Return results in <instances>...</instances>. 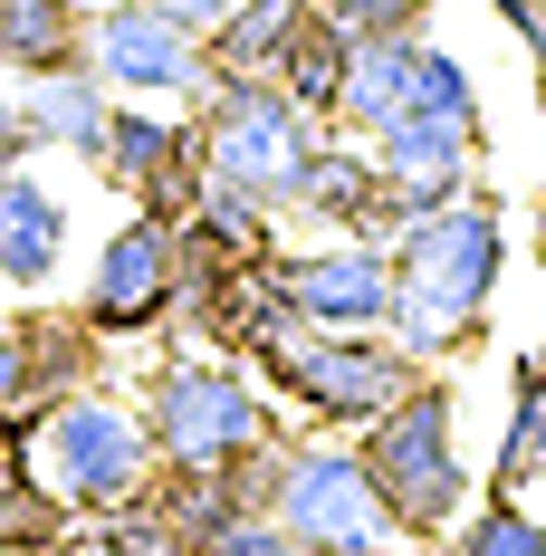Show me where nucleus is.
Here are the masks:
<instances>
[{"mask_svg":"<svg viewBox=\"0 0 546 556\" xmlns=\"http://www.w3.org/2000/svg\"><path fill=\"white\" fill-rule=\"evenodd\" d=\"M498 260H508V230H498V202H480V192L393 230V345L403 355L470 345L498 298Z\"/></svg>","mask_w":546,"mask_h":556,"instance_id":"obj_1","label":"nucleus"},{"mask_svg":"<svg viewBox=\"0 0 546 556\" xmlns=\"http://www.w3.org/2000/svg\"><path fill=\"white\" fill-rule=\"evenodd\" d=\"M154 470H164V460H154L144 413L115 403V393H97V384H77V393H58V403L29 413V480L58 490L67 508H87V518L144 500Z\"/></svg>","mask_w":546,"mask_h":556,"instance_id":"obj_2","label":"nucleus"},{"mask_svg":"<svg viewBox=\"0 0 546 556\" xmlns=\"http://www.w3.org/2000/svg\"><path fill=\"white\" fill-rule=\"evenodd\" d=\"M365 480H374L383 518H393V538H441L460 500H470V480H460V451H450V393L441 384H412L403 403H383L374 422H365Z\"/></svg>","mask_w":546,"mask_h":556,"instance_id":"obj_3","label":"nucleus"},{"mask_svg":"<svg viewBox=\"0 0 546 556\" xmlns=\"http://www.w3.org/2000/svg\"><path fill=\"white\" fill-rule=\"evenodd\" d=\"M192 135H202V173L259 192L269 212L297 202V182H307V164H317V125H307V106H297L278 77H212Z\"/></svg>","mask_w":546,"mask_h":556,"instance_id":"obj_4","label":"nucleus"},{"mask_svg":"<svg viewBox=\"0 0 546 556\" xmlns=\"http://www.w3.org/2000/svg\"><path fill=\"white\" fill-rule=\"evenodd\" d=\"M144 432H154L164 470H230V460L269 451V403L220 355H173L144 384Z\"/></svg>","mask_w":546,"mask_h":556,"instance_id":"obj_5","label":"nucleus"},{"mask_svg":"<svg viewBox=\"0 0 546 556\" xmlns=\"http://www.w3.org/2000/svg\"><path fill=\"white\" fill-rule=\"evenodd\" d=\"M269 518L288 538H307V556H374L383 538H393L365 460H355V451H327V442L269 460Z\"/></svg>","mask_w":546,"mask_h":556,"instance_id":"obj_6","label":"nucleus"},{"mask_svg":"<svg viewBox=\"0 0 546 556\" xmlns=\"http://www.w3.org/2000/svg\"><path fill=\"white\" fill-rule=\"evenodd\" d=\"M87 67L106 77V97H202V87H212L202 39L173 29L154 0H106V10H87Z\"/></svg>","mask_w":546,"mask_h":556,"instance_id":"obj_7","label":"nucleus"},{"mask_svg":"<svg viewBox=\"0 0 546 556\" xmlns=\"http://www.w3.org/2000/svg\"><path fill=\"white\" fill-rule=\"evenodd\" d=\"M269 288L288 317L317 336H374L393 327V250L383 240H335L317 260H269Z\"/></svg>","mask_w":546,"mask_h":556,"instance_id":"obj_8","label":"nucleus"},{"mask_svg":"<svg viewBox=\"0 0 546 556\" xmlns=\"http://www.w3.org/2000/svg\"><path fill=\"white\" fill-rule=\"evenodd\" d=\"M173 307H182V269H173V222L154 212H135V222L115 230L106 250H97V278H87V327L97 336H144L164 327Z\"/></svg>","mask_w":546,"mask_h":556,"instance_id":"obj_9","label":"nucleus"},{"mask_svg":"<svg viewBox=\"0 0 546 556\" xmlns=\"http://www.w3.org/2000/svg\"><path fill=\"white\" fill-rule=\"evenodd\" d=\"M97 173L125 182L154 222H182V212L202 202V135H192V125H164V115H144V106H115Z\"/></svg>","mask_w":546,"mask_h":556,"instance_id":"obj_10","label":"nucleus"},{"mask_svg":"<svg viewBox=\"0 0 546 556\" xmlns=\"http://www.w3.org/2000/svg\"><path fill=\"white\" fill-rule=\"evenodd\" d=\"M470 135H450V125H432V115H393V125H374V173H383V202H393V230H412L422 212H441V202H460L470 192Z\"/></svg>","mask_w":546,"mask_h":556,"instance_id":"obj_11","label":"nucleus"},{"mask_svg":"<svg viewBox=\"0 0 546 556\" xmlns=\"http://www.w3.org/2000/svg\"><path fill=\"white\" fill-rule=\"evenodd\" d=\"M58 260H67V202L20 164L0 182V288L39 298V288H58Z\"/></svg>","mask_w":546,"mask_h":556,"instance_id":"obj_12","label":"nucleus"},{"mask_svg":"<svg viewBox=\"0 0 546 556\" xmlns=\"http://www.w3.org/2000/svg\"><path fill=\"white\" fill-rule=\"evenodd\" d=\"M20 115H29V135L39 144H67V154H106V115H115V97H106V77L77 58V67H49V77H29L20 87Z\"/></svg>","mask_w":546,"mask_h":556,"instance_id":"obj_13","label":"nucleus"},{"mask_svg":"<svg viewBox=\"0 0 546 556\" xmlns=\"http://www.w3.org/2000/svg\"><path fill=\"white\" fill-rule=\"evenodd\" d=\"M297 212H317V222L345 230V240H383V230H393V202H383L374 154H345V144H317V164H307V182H297Z\"/></svg>","mask_w":546,"mask_h":556,"instance_id":"obj_14","label":"nucleus"},{"mask_svg":"<svg viewBox=\"0 0 546 556\" xmlns=\"http://www.w3.org/2000/svg\"><path fill=\"white\" fill-rule=\"evenodd\" d=\"M87 58V10L77 0H0V67L10 77H49Z\"/></svg>","mask_w":546,"mask_h":556,"instance_id":"obj_15","label":"nucleus"},{"mask_svg":"<svg viewBox=\"0 0 546 556\" xmlns=\"http://www.w3.org/2000/svg\"><path fill=\"white\" fill-rule=\"evenodd\" d=\"M307 10H317V0H230V20L202 39V67H212V77H269L278 49H288V29H297Z\"/></svg>","mask_w":546,"mask_h":556,"instance_id":"obj_16","label":"nucleus"},{"mask_svg":"<svg viewBox=\"0 0 546 556\" xmlns=\"http://www.w3.org/2000/svg\"><path fill=\"white\" fill-rule=\"evenodd\" d=\"M20 355H29V413L58 403V393H77V384H97V327H87V317L29 307V317H20Z\"/></svg>","mask_w":546,"mask_h":556,"instance_id":"obj_17","label":"nucleus"},{"mask_svg":"<svg viewBox=\"0 0 546 556\" xmlns=\"http://www.w3.org/2000/svg\"><path fill=\"white\" fill-rule=\"evenodd\" d=\"M412 58H422V39H355L335 115H345V125H365V135L393 125V115H412Z\"/></svg>","mask_w":546,"mask_h":556,"instance_id":"obj_18","label":"nucleus"},{"mask_svg":"<svg viewBox=\"0 0 546 556\" xmlns=\"http://www.w3.org/2000/svg\"><path fill=\"white\" fill-rule=\"evenodd\" d=\"M345 58H355V39L335 29L327 10H307V20L288 29V49H278L269 77H278V87H288L307 115H335V97H345Z\"/></svg>","mask_w":546,"mask_h":556,"instance_id":"obj_19","label":"nucleus"},{"mask_svg":"<svg viewBox=\"0 0 546 556\" xmlns=\"http://www.w3.org/2000/svg\"><path fill=\"white\" fill-rule=\"evenodd\" d=\"M546 470V375L537 355H518L508 375V432H498V490H528Z\"/></svg>","mask_w":546,"mask_h":556,"instance_id":"obj_20","label":"nucleus"},{"mask_svg":"<svg viewBox=\"0 0 546 556\" xmlns=\"http://www.w3.org/2000/svg\"><path fill=\"white\" fill-rule=\"evenodd\" d=\"M412 115H432V125H450V135L480 144V87H470V67H460L450 49H432V39H422V58H412Z\"/></svg>","mask_w":546,"mask_h":556,"instance_id":"obj_21","label":"nucleus"},{"mask_svg":"<svg viewBox=\"0 0 546 556\" xmlns=\"http://www.w3.org/2000/svg\"><path fill=\"white\" fill-rule=\"evenodd\" d=\"M450 556H546V518H528V508H518V490H498L480 518H460Z\"/></svg>","mask_w":546,"mask_h":556,"instance_id":"obj_22","label":"nucleus"},{"mask_svg":"<svg viewBox=\"0 0 546 556\" xmlns=\"http://www.w3.org/2000/svg\"><path fill=\"white\" fill-rule=\"evenodd\" d=\"M58 528H67V500H58V490H39L29 470L0 480V556H39Z\"/></svg>","mask_w":546,"mask_h":556,"instance_id":"obj_23","label":"nucleus"},{"mask_svg":"<svg viewBox=\"0 0 546 556\" xmlns=\"http://www.w3.org/2000/svg\"><path fill=\"white\" fill-rule=\"evenodd\" d=\"M432 0H327V20L345 39H412Z\"/></svg>","mask_w":546,"mask_h":556,"instance_id":"obj_24","label":"nucleus"},{"mask_svg":"<svg viewBox=\"0 0 546 556\" xmlns=\"http://www.w3.org/2000/svg\"><path fill=\"white\" fill-rule=\"evenodd\" d=\"M202 556H307V538H288L269 508H240L230 528H212V538H202Z\"/></svg>","mask_w":546,"mask_h":556,"instance_id":"obj_25","label":"nucleus"},{"mask_svg":"<svg viewBox=\"0 0 546 556\" xmlns=\"http://www.w3.org/2000/svg\"><path fill=\"white\" fill-rule=\"evenodd\" d=\"M0 413H29V355H20V317H0Z\"/></svg>","mask_w":546,"mask_h":556,"instance_id":"obj_26","label":"nucleus"},{"mask_svg":"<svg viewBox=\"0 0 546 556\" xmlns=\"http://www.w3.org/2000/svg\"><path fill=\"white\" fill-rule=\"evenodd\" d=\"M29 154H39V135H29V115H20V106H0V182H10V173L29 164Z\"/></svg>","mask_w":546,"mask_h":556,"instance_id":"obj_27","label":"nucleus"},{"mask_svg":"<svg viewBox=\"0 0 546 556\" xmlns=\"http://www.w3.org/2000/svg\"><path fill=\"white\" fill-rule=\"evenodd\" d=\"M154 10H164L173 29H192V39H212L220 20H230V0H154Z\"/></svg>","mask_w":546,"mask_h":556,"instance_id":"obj_28","label":"nucleus"},{"mask_svg":"<svg viewBox=\"0 0 546 556\" xmlns=\"http://www.w3.org/2000/svg\"><path fill=\"white\" fill-rule=\"evenodd\" d=\"M29 470V413H0V480Z\"/></svg>","mask_w":546,"mask_h":556,"instance_id":"obj_29","label":"nucleus"},{"mask_svg":"<svg viewBox=\"0 0 546 556\" xmlns=\"http://www.w3.org/2000/svg\"><path fill=\"white\" fill-rule=\"evenodd\" d=\"M39 556H115V547H106V528H77V518H67V528H58Z\"/></svg>","mask_w":546,"mask_h":556,"instance_id":"obj_30","label":"nucleus"},{"mask_svg":"<svg viewBox=\"0 0 546 556\" xmlns=\"http://www.w3.org/2000/svg\"><path fill=\"white\" fill-rule=\"evenodd\" d=\"M490 10H498V20H518V29H537V20H546V0H490Z\"/></svg>","mask_w":546,"mask_h":556,"instance_id":"obj_31","label":"nucleus"},{"mask_svg":"<svg viewBox=\"0 0 546 556\" xmlns=\"http://www.w3.org/2000/svg\"><path fill=\"white\" fill-rule=\"evenodd\" d=\"M528 49H537V97H546V20L528 29Z\"/></svg>","mask_w":546,"mask_h":556,"instance_id":"obj_32","label":"nucleus"},{"mask_svg":"<svg viewBox=\"0 0 546 556\" xmlns=\"http://www.w3.org/2000/svg\"><path fill=\"white\" fill-rule=\"evenodd\" d=\"M537 375H546V336H537Z\"/></svg>","mask_w":546,"mask_h":556,"instance_id":"obj_33","label":"nucleus"},{"mask_svg":"<svg viewBox=\"0 0 546 556\" xmlns=\"http://www.w3.org/2000/svg\"><path fill=\"white\" fill-rule=\"evenodd\" d=\"M537 250H546V222H537Z\"/></svg>","mask_w":546,"mask_h":556,"instance_id":"obj_34","label":"nucleus"},{"mask_svg":"<svg viewBox=\"0 0 546 556\" xmlns=\"http://www.w3.org/2000/svg\"><path fill=\"white\" fill-rule=\"evenodd\" d=\"M182 556H202V547H182Z\"/></svg>","mask_w":546,"mask_h":556,"instance_id":"obj_35","label":"nucleus"},{"mask_svg":"<svg viewBox=\"0 0 546 556\" xmlns=\"http://www.w3.org/2000/svg\"><path fill=\"white\" fill-rule=\"evenodd\" d=\"M537 480H546V470H537Z\"/></svg>","mask_w":546,"mask_h":556,"instance_id":"obj_36","label":"nucleus"}]
</instances>
